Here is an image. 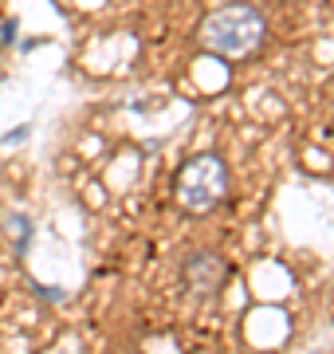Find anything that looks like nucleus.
<instances>
[{"label": "nucleus", "mask_w": 334, "mask_h": 354, "mask_svg": "<svg viewBox=\"0 0 334 354\" xmlns=\"http://www.w3.org/2000/svg\"><path fill=\"white\" fill-rule=\"evenodd\" d=\"M264 39H268V16L244 0L208 12L201 24V48L224 64H240L248 55H256L264 48Z\"/></svg>", "instance_id": "1"}, {"label": "nucleus", "mask_w": 334, "mask_h": 354, "mask_svg": "<svg viewBox=\"0 0 334 354\" xmlns=\"http://www.w3.org/2000/svg\"><path fill=\"white\" fill-rule=\"evenodd\" d=\"M228 185H232V177H228L224 158H217V153H197V158H189L177 169V205L185 213L205 216L217 205H224Z\"/></svg>", "instance_id": "2"}, {"label": "nucleus", "mask_w": 334, "mask_h": 354, "mask_svg": "<svg viewBox=\"0 0 334 354\" xmlns=\"http://www.w3.org/2000/svg\"><path fill=\"white\" fill-rule=\"evenodd\" d=\"M185 279H189V288L201 295V299H213L220 288H224V279H228V268L220 260L217 252H197L185 260Z\"/></svg>", "instance_id": "3"}, {"label": "nucleus", "mask_w": 334, "mask_h": 354, "mask_svg": "<svg viewBox=\"0 0 334 354\" xmlns=\"http://www.w3.org/2000/svg\"><path fill=\"white\" fill-rule=\"evenodd\" d=\"M4 225L16 232V252H24L28 241H32V221H28V216H20V213H8V216H4Z\"/></svg>", "instance_id": "4"}]
</instances>
